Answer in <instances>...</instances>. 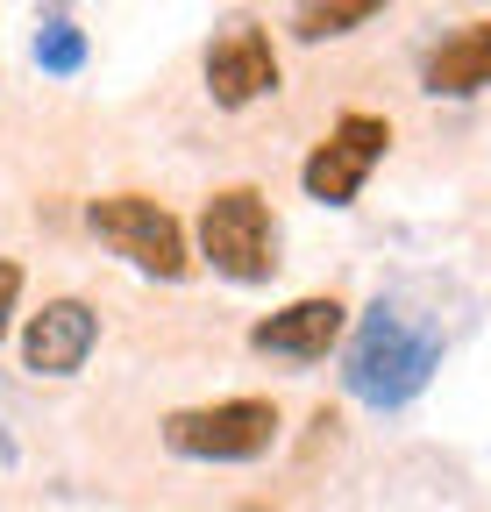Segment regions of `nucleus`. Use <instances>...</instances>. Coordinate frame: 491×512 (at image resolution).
Returning a JSON list of instances; mask_svg holds the SVG:
<instances>
[{"label":"nucleus","instance_id":"nucleus-1","mask_svg":"<svg viewBox=\"0 0 491 512\" xmlns=\"http://www.w3.org/2000/svg\"><path fill=\"white\" fill-rule=\"evenodd\" d=\"M435 370H442V328H435V320H413L392 299L363 306V320L342 342V392L363 399L371 413L413 406Z\"/></svg>","mask_w":491,"mask_h":512},{"label":"nucleus","instance_id":"nucleus-2","mask_svg":"<svg viewBox=\"0 0 491 512\" xmlns=\"http://www.w3.org/2000/svg\"><path fill=\"white\" fill-rule=\"evenodd\" d=\"M200 256L228 285H264L278 271V221L257 185H228L200 207Z\"/></svg>","mask_w":491,"mask_h":512},{"label":"nucleus","instance_id":"nucleus-3","mask_svg":"<svg viewBox=\"0 0 491 512\" xmlns=\"http://www.w3.org/2000/svg\"><path fill=\"white\" fill-rule=\"evenodd\" d=\"M164 448L186 463H257L278 448V406L271 399H221L186 406L164 420Z\"/></svg>","mask_w":491,"mask_h":512},{"label":"nucleus","instance_id":"nucleus-4","mask_svg":"<svg viewBox=\"0 0 491 512\" xmlns=\"http://www.w3.org/2000/svg\"><path fill=\"white\" fill-rule=\"evenodd\" d=\"M86 228L114 256H129L136 271H150V278H186L193 271V249H186L178 214L157 207V200H143V192H107V200H93L86 207Z\"/></svg>","mask_w":491,"mask_h":512},{"label":"nucleus","instance_id":"nucleus-5","mask_svg":"<svg viewBox=\"0 0 491 512\" xmlns=\"http://www.w3.org/2000/svg\"><path fill=\"white\" fill-rule=\"evenodd\" d=\"M392 150V121L385 114H342L328 136L314 143V157L299 164V185H306V200H321V207H349L363 178H371Z\"/></svg>","mask_w":491,"mask_h":512},{"label":"nucleus","instance_id":"nucleus-6","mask_svg":"<svg viewBox=\"0 0 491 512\" xmlns=\"http://www.w3.org/2000/svg\"><path fill=\"white\" fill-rule=\"evenodd\" d=\"M207 93H214V107H250V100L278 93V50H271V29H257V22H228V29L207 43Z\"/></svg>","mask_w":491,"mask_h":512},{"label":"nucleus","instance_id":"nucleus-7","mask_svg":"<svg viewBox=\"0 0 491 512\" xmlns=\"http://www.w3.org/2000/svg\"><path fill=\"white\" fill-rule=\"evenodd\" d=\"M93 342H100V313L86 299H50L43 313H29V328H22V370L72 377V370H86Z\"/></svg>","mask_w":491,"mask_h":512},{"label":"nucleus","instance_id":"nucleus-8","mask_svg":"<svg viewBox=\"0 0 491 512\" xmlns=\"http://www.w3.org/2000/svg\"><path fill=\"white\" fill-rule=\"evenodd\" d=\"M335 342H342V299H328V292H314V299H292V306L264 313L257 328H250V349L285 356V363H321Z\"/></svg>","mask_w":491,"mask_h":512},{"label":"nucleus","instance_id":"nucleus-9","mask_svg":"<svg viewBox=\"0 0 491 512\" xmlns=\"http://www.w3.org/2000/svg\"><path fill=\"white\" fill-rule=\"evenodd\" d=\"M420 86L435 93V100H470V93H484V86H491V22H470V29H456L449 43L427 50Z\"/></svg>","mask_w":491,"mask_h":512},{"label":"nucleus","instance_id":"nucleus-10","mask_svg":"<svg viewBox=\"0 0 491 512\" xmlns=\"http://www.w3.org/2000/svg\"><path fill=\"white\" fill-rule=\"evenodd\" d=\"M36 64L50 79H72V72H86V29L65 15V8H50V15H36Z\"/></svg>","mask_w":491,"mask_h":512},{"label":"nucleus","instance_id":"nucleus-11","mask_svg":"<svg viewBox=\"0 0 491 512\" xmlns=\"http://www.w3.org/2000/svg\"><path fill=\"white\" fill-rule=\"evenodd\" d=\"M363 22H378V0H335V8H299L292 15L299 43H328V36H349Z\"/></svg>","mask_w":491,"mask_h":512},{"label":"nucleus","instance_id":"nucleus-12","mask_svg":"<svg viewBox=\"0 0 491 512\" xmlns=\"http://www.w3.org/2000/svg\"><path fill=\"white\" fill-rule=\"evenodd\" d=\"M15 299H22V264H0V335L15 320Z\"/></svg>","mask_w":491,"mask_h":512},{"label":"nucleus","instance_id":"nucleus-13","mask_svg":"<svg viewBox=\"0 0 491 512\" xmlns=\"http://www.w3.org/2000/svg\"><path fill=\"white\" fill-rule=\"evenodd\" d=\"M15 463H22V441L8 434V420H0V470H15Z\"/></svg>","mask_w":491,"mask_h":512},{"label":"nucleus","instance_id":"nucleus-14","mask_svg":"<svg viewBox=\"0 0 491 512\" xmlns=\"http://www.w3.org/2000/svg\"><path fill=\"white\" fill-rule=\"evenodd\" d=\"M250 512H264V505H250Z\"/></svg>","mask_w":491,"mask_h":512}]
</instances>
